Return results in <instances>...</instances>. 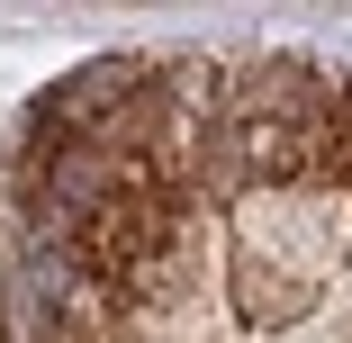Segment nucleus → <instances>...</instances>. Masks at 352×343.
I'll return each mask as SVG.
<instances>
[]
</instances>
